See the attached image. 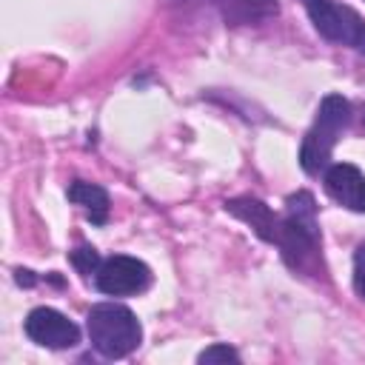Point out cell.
I'll return each instance as SVG.
<instances>
[{
	"label": "cell",
	"instance_id": "cell-13",
	"mask_svg": "<svg viewBox=\"0 0 365 365\" xmlns=\"http://www.w3.org/2000/svg\"><path fill=\"white\" fill-rule=\"evenodd\" d=\"M354 291L365 299V242H359L354 251Z\"/></svg>",
	"mask_w": 365,
	"mask_h": 365
},
{
	"label": "cell",
	"instance_id": "cell-15",
	"mask_svg": "<svg viewBox=\"0 0 365 365\" xmlns=\"http://www.w3.org/2000/svg\"><path fill=\"white\" fill-rule=\"evenodd\" d=\"M362 123H365V117H362Z\"/></svg>",
	"mask_w": 365,
	"mask_h": 365
},
{
	"label": "cell",
	"instance_id": "cell-14",
	"mask_svg": "<svg viewBox=\"0 0 365 365\" xmlns=\"http://www.w3.org/2000/svg\"><path fill=\"white\" fill-rule=\"evenodd\" d=\"M14 282H17L20 288H31V285H37V277H34V271H29V268H17V271H14Z\"/></svg>",
	"mask_w": 365,
	"mask_h": 365
},
{
	"label": "cell",
	"instance_id": "cell-12",
	"mask_svg": "<svg viewBox=\"0 0 365 365\" xmlns=\"http://www.w3.org/2000/svg\"><path fill=\"white\" fill-rule=\"evenodd\" d=\"M197 362L200 365H217V362H240V354H237V348H231L228 342H214V345H208L205 351H200V356H197Z\"/></svg>",
	"mask_w": 365,
	"mask_h": 365
},
{
	"label": "cell",
	"instance_id": "cell-4",
	"mask_svg": "<svg viewBox=\"0 0 365 365\" xmlns=\"http://www.w3.org/2000/svg\"><path fill=\"white\" fill-rule=\"evenodd\" d=\"M302 6L314 29L325 40L365 51V20L359 17V11H354L345 3H334V0H302Z\"/></svg>",
	"mask_w": 365,
	"mask_h": 365
},
{
	"label": "cell",
	"instance_id": "cell-10",
	"mask_svg": "<svg viewBox=\"0 0 365 365\" xmlns=\"http://www.w3.org/2000/svg\"><path fill=\"white\" fill-rule=\"evenodd\" d=\"M228 26H245V23H262L268 17L279 14L277 0H208Z\"/></svg>",
	"mask_w": 365,
	"mask_h": 365
},
{
	"label": "cell",
	"instance_id": "cell-1",
	"mask_svg": "<svg viewBox=\"0 0 365 365\" xmlns=\"http://www.w3.org/2000/svg\"><path fill=\"white\" fill-rule=\"evenodd\" d=\"M274 245L294 274H314L317 265L322 268V231L311 191H294L285 197Z\"/></svg>",
	"mask_w": 365,
	"mask_h": 365
},
{
	"label": "cell",
	"instance_id": "cell-9",
	"mask_svg": "<svg viewBox=\"0 0 365 365\" xmlns=\"http://www.w3.org/2000/svg\"><path fill=\"white\" fill-rule=\"evenodd\" d=\"M68 202L77 205L83 211V217L91 222V225H106L108 222V211H111V200H108V191L97 182H86V180H74L68 185Z\"/></svg>",
	"mask_w": 365,
	"mask_h": 365
},
{
	"label": "cell",
	"instance_id": "cell-3",
	"mask_svg": "<svg viewBox=\"0 0 365 365\" xmlns=\"http://www.w3.org/2000/svg\"><path fill=\"white\" fill-rule=\"evenodd\" d=\"M86 331L91 348L106 359H123L143 342V325L137 314L120 302H97L86 314Z\"/></svg>",
	"mask_w": 365,
	"mask_h": 365
},
{
	"label": "cell",
	"instance_id": "cell-5",
	"mask_svg": "<svg viewBox=\"0 0 365 365\" xmlns=\"http://www.w3.org/2000/svg\"><path fill=\"white\" fill-rule=\"evenodd\" d=\"M151 268L128 254H114L108 259L100 262L97 274H94V285L100 294L106 297H131V294H143L151 288Z\"/></svg>",
	"mask_w": 365,
	"mask_h": 365
},
{
	"label": "cell",
	"instance_id": "cell-8",
	"mask_svg": "<svg viewBox=\"0 0 365 365\" xmlns=\"http://www.w3.org/2000/svg\"><path fill=\"white\" fill-rule=\"evenodd\" d=\"M225 211L231 217H237L240 222H245L262 242H271L277 240V225H279V214H274L262 200L251 197V194H242V197H231L225 200Z\"/></svg>",
	"mask_w": 365,
	"mask_h": 365
},
{
	"label": "cell",
	"instance_id": "cell-7",
	"mask_svg": "<svg viewBox=\"0 0 365 365\" xmlns=\"http://www.w3.org/2000/svg\"><path fill=\"white\" fill-rule=\"evenodd\" d=\"M322 185H325V194L354 211V214H365V174L351 165V163H331L325 171H322Z\"/></svg>",
	"mask_w": 365,
	"mask_h": 365
},
{
	"label": "cell",
	"instance_id": "cell-6",
	"mask_svg": "<svg viewBox=\"0 0 365 365\" xmlns=\"http://www.w3.org/2000/svg\"><path fill=\"white\" fill-rule=\"evenodd\" d=\"M23 331L40 348L66 351V348L80 345V328L66 314H60L57 308H48V305L31 308L26 322H23Z\"/></svg>",
	"mask_w": 365,
	"mask_h": 365
},
{
	"label": "cell",
	"instance_id": "cell-11",
	"mask_svg": "<svg viewBox=\"0 0 365 365\" xmlns=\"http://www.w3.org/2000/svg\"><path fill=\"white\" fill-rule=\"evenodd\" d=\"M68 259H71V265L83 274V277H88V274H97V268H100V262H103V257H100V251L94 248V245H77L71 254H68Z\"/></svg>",
	"mask_w": 365,
	"mask_h": 365
},
{
	"label": "cell",
	"instance_id": "cell-2",
	"mask_svg": "<svg viewBox=\"0 0 365 365\" xmlns=\"http://www.w3.org/2000/svg\"><path fill=\"white\" fill-rule=\"evenodd\" d=\"M351 120H354V108L342 94H325L322 97V103L314 114V123L305 131L302 145H299V165L305 174L317 177L319 171H325L331 165L334 145L348 131Z\"/></svg>",
	"mask_w": 365,
	"mask_h": 365
}]
</instances>
